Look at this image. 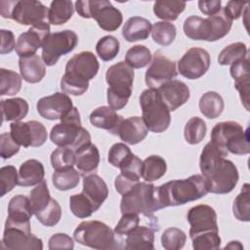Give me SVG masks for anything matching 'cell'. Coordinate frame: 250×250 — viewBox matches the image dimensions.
<instances>
[{
	"label": "cell",
	"mask_w": 250,
	"mask_h": 250,
	"mask_svg": "<svg viewBox=\"0 0 250 250\" xmlns=\"http://www.w3.org/2000/svg\"><path fill=\"white\" fill-rule=\"evenodd\" d=\"M166 170L167 164L164 158L159 155H150L143 161L142 178L146 182L151 183L164 176Z\"/></svg>",
	"instance_id": "d590c367"
},
{
	"label": "cell",
	"mask_w": 250,
	"mask_h": 250,
	"mask_svg": "<svg viewBox=\"0 0 250 250\" xmlns=\"http://www.w3.org/2000/svg\"><path fill=\"white\" fill-rule=\"evenodd\" d=\"M2 248L8 250H42L43 242L40 238L21 228L5 226Z\"/></svg>",
	"instance_id": "e0dca14e"
},
{
	"label": "cell",
	"mask_w": 250,
	"mask_h": 250,
	"mask_svg": "<svg viewBox=\"0 0 250 250\" xmlns=\"http://www.w3.org/2000/svg\"><path fill=\"white\" fill-rule=\"evenodd\" d=\"M148 133L144 120L140 116H131L123 119L119 130L118 136L128 145H137L145 140Z\"/></svg>",
	"instance_id": "d4e9b609"
},
{
	"label": "cell",
	"mask_w": 250,
	"mask_h": 250,
	"mask_svg": "<svg viewBox=\"0 0 250 250\" xmlns=\"http://www.w3.org/2000/svg\"><path fill=\"white\" fill-rule=\"evenodd\" d=\"M142 118L148 129L154 133L166 131L171 123V115L168 106L162 101L156 89H146L140 96Z\"/></svg>",
	"instance_id": "9c48e42d"
},
{
	"label": "cell",
	"mask_w": 250,
	"mask_h": 250,
	"mask_svg": "<svg viewBox=\"0 0 250 250\" xmlns=\"http://www.w3.org/2000/svg\"><path fill=\"white\" fill-rule=\"evenodd\" d=\"M156 90L170 111L178 109L185 104L190 97L188 87L184 82L176 79L164 83Z\"/></svg>",
	"instance_id": "7402d4cb"
},
{
	"label": "cell",
	"mask_w": 250,
	"mask_h": 250,
	"mask_svg": "<svg viewBox=\"0 0 250 250\" xmlns=\"http://www.w3.org/2000/svg\"><path fill=\"white\" fill-rule=\"evenodd\" d=\"M74 243L72 238L65 233H56L49 239V249H73Z\"/></svg>",
	"instance_id": "6f0895ef"
},
{
	"label": "cell",
	"mask_w": 250,
	"mask_h": 250,
	"mask_svg": "<svg viewBox=\"0 0 250 250\" xmlns=\"http://www.w3.org/2000/svg\"><path fill=\"white\" fill-rule=\"evenodd\" d=\"M154 229L145 226H138L126 235L125 249L150 250L154 249Z\"/></svg>",
	"instance_id": "83f0119b"
},
{
	"label": "cell",
	"mask_w": 250,
	"mask_h": 250,
	"mask_svg": "<svg viewBox=\"0 0 250 250\" xmlns=\"http://www.w3.org/2000/svg\"><path fill=\"white\" fill-rule=\"evenodd\" d=\"M197 4L200 12L209 17L217 15L222 10L221 0H211V1L199 0Z\"/></svg>",
	"instance_id": "94428289"
},
{
	"label": "cell",
	"mask_w": 250,
	"mask_h": 250,
	"mask_svg": "<svg viewBox=\"0 0 250 250\" xmlns=\"http://www.w3.org/2000/svg\"><path fill=\"white\" fill-rule=\"evenodd\" d=\"M226 156L228 152L212 142L206 144L201 151L199 167L211 193L226 194L237 185V168L230 160L226 159Z\"/></svg>",
	"instance_id": "6da1fadb"
},
{
	"label": "cell",
	"mask_w": 250,
	"mask_h": 250,
	"mask_svg": "<svg viewBox=\"0 0 250 250\" xmlns=\"http://www.w3.org/2000/svg\"><path fill=\"white\" fill-rule=\"evenodd\" d=\"M134 76L133 68L125 62H119L106 70L107 103L109 107L115 111L122 109L127 104L132 94Z\"/></svg>",
	"instance_id": "5b68a950"
},
{
	"label": "cell",
	"mask_w": 250,
	"mask_h": 250,
	"mask_svg": "<svg viewBox=\"0 0 250 250\" xmlns=\"http://www.w3.org/2000/svg\"><path fill=\"white\" fill-rule=\"evenodd\" d=\"M37 111L45 119H61L70 109L73 104L71 99L65 93L57 92L47 97H43L37 102Z\"/></svg>",
	"instance_id": "ffe728a7"
},
{
	"label": "cell",
	"mask_w": 250,
	"mask_h": 250,
	"mask_svg": "<svg viewBox=\"0 0 250 250\" xmlns=\"http://www.w3.org/2000/svg\"><path fill=\"white\" fill-rule=\"evenodd\" d=\"M120 44L116 37L112 35H106L102 37L96 45V52L101 60L104 62H109L113 60L119 53Z\"/></svg>",
	"instance_id": "bcb514c9"
},
{
	"label": "cell",
	"mask_w": 250,
	"mask_h": 250,
	"mask_svg": "<svg viewBox=\"0 0 250 250\" xmlns=\"http://www.w3.org/2000/svg\"><path fill=\"white\" fill-rule=\"evenodd\" d=\"M76 242L93 249L108 250L120 248L116 233L106 224L100 221H84L73 232Z\"/></svg>",
	"instance_id": "30bf717a"
},
{
	"label": "cell",
	"mask_w": 250,
	"mask_h": 250,
	"mask_svg": "<svg viewBox=\"0 0 250 250\" xmlns=\"http://www.w3.org/2000/svg\"><path fill=\"white\" fill-rule=\"evenodd\" d=\"M243 249L242 244L239 241H230L228 245L225 246V249Z\"/></svg>",
	"instance_id": "be15d7a7"
},
{
	"label": "cell",
	"mask_w": 250,
	"mask_h": 250,
	"mask_svg": "<svg viewBox=\"0 0 250 250\" xmlns=\"http://www.w3.org/2000/svg\"><path fill=\"white\" fill-rule=\"evenodd\" d=\"M186 233L178 228H168L161 235V244L166 250H179L185 246Z\"/></svg>",
	"instance_id": "c3c4849f"
},
{
	"label": "cell",
	"mask_w": 250,
	"mask_h": 250,
	"mask_svg": "<svg viewBox=\"0 0 250 250\" xmlns=\"http://www.w3.org/2000/svg\"><path fill=\"white\" fill-rule=\"evenodd\" d=\"M132 154L128 146L123 143H116L108 150L107 160L112 166L119 168L121 164Z\"/></svg>",
	"instance_id": "db71d44e"
},
{
	"label": "cell",
	"mask_w": 250,
	"mask_h": 250,
	"mask_svg": "<svg viewBox=\"0 0 250 250\" xmlns=\"http://www.w3.org/2000/svg\"><path fill=\"white\" fill-rule=\"evenodd\" d=\"M80 181V174L78 170L73 167L55 170L52 176V183L59 190H69L76 188Z\"/></svg>",
	"instance_id": "8d00e7d4"
},
{
	"label": "cell",
	"mask_w": 250,
	"mask_h": 250,
	"mask_svg": "<svg viewBox=\"0 0 250 250\" xmlns=\"http://www.w3.org/2000/svg\"><path fill=\"white\" fill-rule=\"evenodd\" d=\"M28 104L24 99L13 98L1 101L2 122L21 121L28 112Z\"/></svg>",
	"instance_id": "1f68e13d"
},
{
	"label": "cell",
	"mask_w": 250,
	"mask_h": 250,
	"mask_svg": "<svg viewBox=\"0 0 250 250\" xmlns=\"http://www.w3.org/2000/svg\"><path fill=\"white\" fill-rule=\"evenodd\" d=\"M73 11L74 8L71 1H52L48 10V22L54 25H62L71 19Z\"/></svg>",
	"instance_id": "836d02e7"
},
{
	"label": "cell",
	"mask_w": 250,
	"mask_h": 250,
	"mask_svg": "<svg viewBox=\"0 0 250 250\" xmlns=\"http://www.w3.org/2000/svg\"><path fill=\"white\" fill-rule=\"evenodd\" d=\"M50 34L49 22L31 26L26 32L21 33L16 42V53L20 58L29 57L36 54L42 48L44 40Z\"/></svg>",
	"instance_id": "d6986e66"
},
{
	"label": "cell",
	"mask_w": 250,
	"mask_h": 250,
	"mask_svg": "<svg viewBox=\"0 0 250 250\" xmlns=\"http://www.w3.org/2000/svg\"><path fill=\"white\" fill-rule=\"evenodd\" d=\"M151 23L142 17H132L126 21L122 28V36L128 42L146 40L151 32Z\"/></svg>",
	"instance_id": "f546056e"
},
{
	"label": "cell",
	"mask_w": 250,
	"mask_h": 250,
	"mask_svg": "<svg viewBox=\"0 0 250 250\" xmlns=\"http://www.w3.org/2000/svg\"><path fill=\"white\" fill-rule=\"evenodd\" d=\"M61 123L56 124L50 133V139L58 146L71 148L74 152L91 144L89 132L81 126L80 113L73 106L61 119Z\"/></svg>",
	"instance_id": "277c9868"
},
{
	"label": "cell",
	"mask_w": 250,
	"mask_h": 250,
	"mask_svg": "<svg viewBox=\"0 0 250 250\" xmlns=\"http://www.w3.org/2000/svg\"><path fill=\"white\" fill-rule=\"evenodd\" d=\"M232 21L228 19L221 10L217 15L206 19L190 16L184 21L183 29L186 36L192 40L214 42L225 37L230 30Z\"/></svg>",
	"instance_id": "8992f818"
},
{
	"label": "cell",
	"mask_w": 250,
	"mask_h": 250,
	"mask_svg": "<svg viewBox=\"0 0 250 250\" xmlns=\"http://www.w3.org/2000/svg\"><path fill=\"white\" fill-rule=\"evenodd\" d=\"M185 1L158 0L153 5L154 15L164 21H176L186 9Z\"/></svg>",
	"instance_id": "e575fe53"
},
{
	"label": "cell",
	"mask_w": 250,
	"mask_h": 250,
	"mask_svg": "<svg viewBox=\"0 0 250 250\" xmlns=\"http://www.w3.org/2000/svg\"><path fill=\"white\" fill-rule=\"evenodd\" d=\"M234 80V87L240 95V100L246 110H249V59L248 57L233 62L229 69Z\"/></svg>",
	"instance_id": "603a6c76"
},
{
	"label": "cell",
	"mask_w": 250,
	"mask_h": 250,
	"mask_svg": "<svg viewBox=\"0 0 250 250\" xmlns=\"http://www.w3.org/2000/svg\"><path fill=\"white\" fill-rule=\"evenodd\" d=\"M21 88V77L10 69H0V95L14 96Z\"/></svg>",
	"instance_id": "ab89813d"
},
{
	"label": "cell",
	"mask_w": 250,
	"mask_h": 250,
	"mask_svg": "<svg viewBox=\"0 0 250 250\" xmlns=\"http://www.w3.org/2000/svg\"><path fill=\"white\" fill-rule=\"evenodd\" d=\"M49 188L45 180L36 185V187L29 193V202L34 215L44 210L51 200Z\"/></svg>",
	"instance_id": "60d3db41"
},
{
	"label": "cell",
	"mask_w": 250,
	"mask_h": 250,
	"mask_svg": "<svg viewBox=\"0 0 250 250\" xmlns=\"http://www.w3.org/2000/svg\"><path fill=\"white\" fill-rule=\"evenodd\" d=\"M20 145L13 139L11 133L0 135V155L3 159H8L20 151Z\"/></svg>",
	"instance_id": "9f6ffc18"
},
{
	"label": "cell",
	"mask_w": 250,
	"mask_h": 250,
	"mask_svg": "<svg viewBox=\"0 0 250 250\" xmlns=\"http://www.w3.org/2000/svg\"><path fill=\"white\" fill-rule=\"evenodd\" d=\"M206 132L207 127L204 120L194 116L187 122L184 130V136L187 143L189 145H196L204 139Z\"/></svg>",
	"instance_id": "f6af8a7d"
},
{
	"label": "cell",
	"mask_w": 250,
	"mask_h": 250,
	"mask_svg": "<svg viewBox=\"0 0 250 250\" xmlns=\"http://www.w3.org/2000/svg\"><path fill=\"white\" fill-rule=\"evenodd\" d=\"M156 195V187L147 182H139L122 195L120 210L122 214L134 213L151 216L160 210Z\"/></svg>",
	"instance_id": "ba28073f"
},
{
	"label": "cell",
	"mask_w": 250,
	"mask_h": 250,
	"mask_svg": "<svg viewBox=\"0 0 250 250\" xmlns=\"http://www.w3.org/2000/svg\"><path fill=\"white\" fill-rule=\"evenodd\" d=\"M51 164L54 170H61L75 165V152L65 146H59L51 154Z\"/></svg>",
	"instance_id": "7dc6e473"
},
{
	"label": "cell",
	"mask_w": 250,
	"mask_h": 250,
	"mask_svg": "<svg viewBox=\"0 0 250 250\" xmlns=\"http://www.w3.org/2000/svg\"><path fill=\"white\" fill-rule=\"evenodd\" d=\"M208 192L207 182L199 174L184 180H173L156 187L157 200L161 209L184 205L205 196Z\"/></svg>",
	"instance_id": "3957f363"
},
{
	"label": "cell",
	"mask_w": 250,
	"mask_h": 250,
	"mask_svg": "<svg viewBox=\"0 0 250 250\" xmlns=\"http://www.w3.org/2000/svg\"><path fill=\"white\" fill-rule=\"evenodd\" d=\"M100 164V152L92 143L75 152V165L81 176H87L97 171Z\"/></svg>",
	"instance_id": "f1b7e54d"
},
{
	"label": "cell",
	"mask_w": 250,
	"mask_h": 250,
	"mask_svg": "<svg viewBox=\"0 0 250 250\" xmlns=\"http://www.w3.org/2000/svg\"><path fill=\"white\" fill-rule=\"evenodd\" d=\"M250 185L244 184L239 194L235 197L232 212L235 219L241 222L250 221Z\"/></svg>",
	"instance_id": "74e56055"
},
{
	"label": "cell",
	"mask_w": 250,
	"mask_h": 250,
	"mask_svg": "<svg viewBox=\"0 0 250 250\" xmlns=\"http://www.w3.org/2000/svg\"><path fill=\"white\" fill-rule=\"evenodd\" d=\"M211 142L224 148L228 153L243 155L250 152L248 129L235 121L217 123L211 132Z\"/></svg>",
	"instance_id": "52a82bcc"
},
{
	"label": "cell",
	"mask_w": 250,
	"mask_h": 250,
	"mask_svg": "<svg viewBox=\"0 0 250 250\" xmlns=\"http://www.w3.org/2000/svg\"><path fill=\"white\" fill-rule=\"evenodd\" d=\"M35 216L42 225L46 227H54L61 220L62 208L56 199L51 198L48 206Z\"/></svg>",
	"instance_id": "f907efd6"
},
{
	"label": "cell",
	"mask_w": 250,
	"mask_h": 250,
	"mask_svg": "<svg viewBox=\"0 0 250 250\" xmlns=\"http://www.w3.org/2000/svg\"><path fill=\"white\" fill-rule=\"evenodd\" d=\"M82 192L93 202L97 210H99L107 198L108 188L105 182L94 173L83 177Z\"/></svg>",
	"instance_id": "484cf974"
},
{
	"label": "cell",
	"mask_w": 250,
	"mask_h": 250,
	"mask_svg": "<svg viewBox=\"0 0 250 250\" xmlns=\"http://www.w3.org/2000/svg\"><path fill=\"white\" fill-rule=\"evenodd\" d=\"M140 224V217L138 214L125 213L122 214L119 222L114 228V232L117 235H127Z\"/></svg>",
	"instance_id": "11a10c76"
},
{
	"label": "cell",
	"mask_w": 250,
	"mask_h": 250,
	"mask_svg": "<svg viewBox=\"0 0 250 250\" xmlns=\"http://www.w3.org/2000/svg\"><path fill=\"white\" fill-rule=\"evenodd\" d=\"M139 182L137 181H133L131 179L126 178L125 176H123L122 174H119L114 182V186H115V189L116 191L123 195L125 192H127L128 190H130L136 184H138Z\"/></svg>",
	"instance_id": "6125c7cd"
},
{
	"label": "cell",
	"mask_w": 250,
	"mask_h": 250,
	"mask_svg": "<svg viewBox=\"0 0 250 250\" xmlns=\"http://www.w3.org/2000/svg\"><path fill=\"white\" fill-rule=\"evenodd\" d=\"M151 62V53L144 45L131 47L125 56V62L132 68H143Z\"/></svg>",
	"instance_id": "ee69618b"
},
{
	"label": "cell",
	"mask_w": 250,
	"mask_h": 250,
	"mask_svg": "<svg viewBox=\"0 0 250 250\" xmlns=\"http://www.w3.org/2000/svg\"><path fill=\"white\" fill-rule=\"evenodd\" d=\"M190 225L189 237L199 233L215 230L219 231L217 223V213L213 207L206 204H199L189 209L187 215Z\"/></svg>",
	"instance_id": "ac0fdd59"
},
{
	"label": "cell",
	"mask_w": 250,
	"mask_h": 250,
	"mask_svg": "<svg viewBox=\"0 0 250 250\" xmlns=\"http://www.w3.org/2000/svg\"><path fill=\"white\" fill-rule=\"evenodd\" d=\"M100 68L97 57L90 51L75 54L68 60L65 71L61 79L62 93L73 96L83 95L89 87V81L93 79Z\"/></svg>",
	"instance_id": "7a4b0ae2"
},
{
	"label": "cell",
	"mask_w": 250,
	"mask_h": 250,
	"mask_svg": "<svg viewBox=\"0 0 250 250\" xmlns=\"http://www.w3.org/2000/svg\"><path fill=\"white\" fill-rule=\"evenodd\" d=\"M247 5L246 2H236V1H229L225 8H223L224 15L229 19L230 21L237 20L243 11V7Z\"/></svg>",
	"instance_id": "680465c9"
},
{
	"label": "cell",
	"mask_w": 250,
	"mask_h": 250,
	"mask_svg": "<svg viewBox=\"0 0 250 250\" xmlns=\"http://www.w3.org/2000/svg\"><path fill=\"white\" fill-rule=\"evenodd\" d=\"M45 170L43 164L37 159H28L19 170V186L32 187L44 180Z\"/></svg>",
	"instance_id": "4dcf8cb0"
},
{
	"label": "cell",
	"mask_w": 250,
	"mask_h": 250,
	"mask_svg": "<svg viewBox=\"0 0 250 250\" xmlns=\"http://www.w3.org/2000/svg\"><path fill=\"white\" fill-rule=\"evenodd\" d=\"M33 215L28 197L18 194L8 204V217L5 226H13L30 230V218Z\"/></svg>",
	"instance_id": "44dd1931"
},
{
	"label": "cell",
	"mask_w": 250,
	"mask_h": 250,
	"mask_svg": "<svg viewBox=\"0 0 250 250\" xmlns=\"http://www.w3.org/2000/svg\"><path fill=\"white\" fill-rule=\"evenodd\" d=\"M247 47L242 42H235L225 47L219 54L218 62L221 65H229L246 58L248 55Z\"/></svg>",
	"instance_id": "f35d334b"
},
{
	"label": "cell",
	"mask_w": 250,
	"mask_h": 250,
	"mask_svg": "<svg viewBox=\"0 0 250 250\" xmlns=\"http://www.w3.org/2000/svg\"><path fill=\"white\" fill-rule=\"evenodd\" d=\"M225 103L220 94L214 91H209L203 94L199 100V109L201 113L209 118L215 119L224 111Z\"/></svg>",
	"instance_id": "d6a6232c"
},
{
	"label": "cell",
	"mask_w": 250,
	"mask_h": 250,
	"mask_svg": "<svg viewBox=\"0 0 250 250\" xmlns=\"http://www.w3.org/2000/svg\"><path fill=\"white\" fill-rule=\"evenodd\" d=\"M211 59L209 53L198 47L188 50L178 62V71L188 79H197L209 69Z\"/></svg>",
	"instance_id": "9a60e30c"
},
{
	"label": "cell",
	"mask_w": 250,
	"mask_h": 250,
	"mask_svg": "<svg viewBox=\"0 0 250 250\" xmlns=\"http://www.w3.org/2000/svg\"><path fill=\"white\" fill-rule=\"evenodd\" d=\"M10 131L13 139L23 147L41 146L48 137L45 126L36 120L12 122Z\"/></svg>",
	"instance_id": "5bb4252c"
},
{
	"label": "cell",
	"mask_w": 250,
	"mask_h": 250,
	"mask_svg": "<svg viewBox=\"0 0 250 250\" xmlns=\"http://www.w3.org/2000/svg\"><path fill=\"white\" fill-rule=\"evenodd\" d=\"M178 74L176 62L165 57L160 51L154 53L145 80L150 89H157L164 83L173 80Z\"/></svg>",
	"instance_id": "2e32d148"
},
{
	"label": "cell",
	"mask_w": 250,
	"mask_h": 250,
	"mask_svg": "<svg viewBox=\"0 0 250 250\" xmlns=\"http://www.w3.org/2000/svg\"><path fill=\"white\" fill-rule=\"evenodd\" d=\"M77 44L78 36L70 29L50 33L42 46V60L44 63L49 66L56 64L62 56H65L73 51Z\"/></svg>",
	"instance_id": "4fadbf2b"
},
{
	"label": "cell",
	"mask_w": 250,
	"mask_h": 250,
	"mask_svg": "<svg viewBox=\"0 0 250 250\" xmlns=\"http://www.w3.org/2000/svg\"><path fill=\"white\" fill-rule=\"evenodd\" d=\"M69 207L72 214L79 219L88 218L97 211L93 202L83 192L69 197Z\"/></svg>",
	"instance_id": "b9f144b4"
},
{
	"label": "cell",
	"mask_w": 250,
	"mask_h": 250,
	"mask_svg": "<svg viewBox=\"0 0 250 250\" xmlns=\"http://www.w3.org/2000/svg\"><path fill=\"white\" fill-rule=\"evenodd\" d=\"M176 34V26L168 21H157L151 27L153 41L161 46L170 45L175 40Z\"/></svg>",
	"instance_id": "7bdbcfd3"
},
{
	"label": "cell",
	"mask_w": 250,
	"mask_h": 250,
	"mask_svg": "<svg viewBox=\"0 0 250 250\" xmlns=\"http://www.w3.org/2000/svg\"><path fill=\"white\" fill-rule=\"evenodd\" d=\"M142 166L143 161L135 154H131L119 167L123 176L133 181L140 182V178L142 177Z\"/></svg>",
	"instance_id": "f5cc1de1"
},
{
	"label": "cell",
	"mask_w": 250,
	"mask_h": 250,
	"mask_svg": "<svg viewBox=\"0 0 250 250\" xmlns=\"http://www.w3.org/2000/svg\"><path fill=\"white\" fill-rule=\"evenodd\" d=\"M122 121L123 117L121 115H118L114 109L105 105L97 107L90 114V122L93 126L104 129L112 135H118Z\"/></svg>",
	"instance_id": "cb8c5ba5"
},
{
	"label": "cell",
	"mask_w": 250,
	"mask_h": 250,
	"mask_svg": "<svg viewBox=\"0 0 250 250\" xmlns=\"http://www.w3.org/2000/svg\"><path fill=\"white\" fill-rule=\"evenodd\" d=\"M194 250H216L221 246V237L219 231L211 230L199 233L191 237Z\"/></svg>",
	"instance_id": "681fc988"
},
{
	"label": "cell",
	"mask_w": 250,
	"mask_h": 250,
	"mask_svg": "<svg viewBox=\"0 0 250 250\" xmlns=\"http://www.w3.org/2000/svg\"><path fill=\"white\" fill-rule=\"evenodd\" d=\"M19 185V173L12 165L3 166L0 169V196H4Z\"/></svg>",
	"instance_id": "816d5d0a"
},
{
	"label": "cell",
	"mask_w": 250,
	"mask_h": 250,
	"mask_svg": "<svg viewBox=\"0 0 250 250\" xmlns=\"http://www.w3.org/2000/svg\"><path fill=\"white\" fill-rule=\"evenodd\" d=\"M1 48L0 53L2 55L11 53L16 48V42H15V36L14 33L11 30L1 29Z\"/></svg>",
	"instance_id": "91938a15"
},
{
	"label": "cell",
	"mask_w": 250,
	"mask_h": 250,
	"mask_svg": "<svg viewBox=\"0 0 250 250\" xmlns=\"http://www.w3.org/2000/svg\"><path fill=\"white\" fill-rule=\"evenodd\" d=\"M48 10L45 5L34 0L0 1V14L22 25H37L48 22Z\"/></svg>",
	"instance_id": "7c38bea8"
},
{
	"label": "cell",
	"mask_w": 250,
	"mask_h": 250,
	"mask_svg": "<svg viewBox=\"0 0 250 250\" xmlns=\"http://www.w3.org/2000/svg\"><path fill=\"white\" fill-rule=\"evenodd\" d=\"M19 66L21 78L28 83H38L46 74L45 63L37 54L20 58Z\"/></svg>",
	"instance_id": "4316f807"
},
{
	"label": "cell",
	"mask_w": 250,
	"mask_h": 250,
	"mask_svg": "<svg viewBox=\"0 0 250 250\" xmlns=\"http://www.w3.org/2000/svg\"><path fill=\"white\" fill-rule=\"evenodd\" d=\"M75 10L84 19H94L105 31L116 30L123 21L122 13L106 0H78Z\"/></svg>",
	"instance_id": "8fae6325"
}]
</instances>
